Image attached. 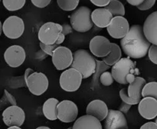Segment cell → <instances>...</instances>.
<instances>
[{"label":"cell","mask_w":157,"mask_h":129,"mask_svg":"<svg viewBox=\"0 0 157 129\" xmlns=\"http://www.w3.org/2000/svg\"><path fill=\"white\" fill-rule=\"evenodd\" d=\"M68 129H72V127H69Z\"/></svg>","instance_id":"obj_41"},{"label":"cell","mask_w":157,"mask_h":129,"mask_svg":"<svg viewBox=\"0 0 157 129\" xmlns=\"http://www.w3.org/2000/svg\"><path fill=\"white\" fill-rule=\"evenodd\" d=\"M120 43L125 54L132 58L146 56L151 44L145 36L143 26L140 25H132Z\"/></svg>","instance_id":"obj_1"},{"label":"cell","mask_w":157,"mask_h":129,"mask_svg":"<svg viewBox=\"0 0 157 129\" xmlns=\"http://www.w3.org/2000/svg\"><path fill=\"white\" fill-rule=\"evenodd\" d=\"M32 3L38 8H45L51 2V0H31Z\"/></svg>","instance_id":"obj_33"},{"label":"cell","mask_w":157,"mask_h":129,"mask_svg":"<svg viewBox=\"0 0 157 129\" xmlns=\"http://www.w3.org/2000/svg\"><path fill=\"white\" fill-rule=\"evenodd\" d=\"M99 81L104 86H109L114 82V79H113L112 73L109 72H104L99 77Z\"/></svg>","instance_id":"obj_29"},{"label":"cell","mask_w":157,"mask_h":129,"mask_svg":"<svg viewBox=\"0 0 157 129\" xmlns=\"http://www.w3.org/2000/svg\"><path fill=\"white\" fill-rule=\"evenodd\" d=\"M140 129H157V124L155 122H147L143 124Z\"/></svg>","instance_id":"obj_35"},{"label":"cell","mask_w":157,"mask_h":129,"mask_svg":"<svg viewBox=\"0 0 157 129\" xmlns=\"http://www.w3.org/2000/svg\"><path fill=\"white\" fill-rule=\"evenodd\" d=\"M82 76L79 72L71 68L66 69L61 74L59 84L64 91L73 92L77 91L82 83Z\"/></svg>","instance_id":"obj_8"},{"label":"cell","mask_w":157,"mask_h":129,"mask_svg":"<svg viewBox=\"0 0 157 129\" xmlns=\"http://www.w3.org/2000/svg\"><path fill=\"white\" fill-rule=\"evenodd\" d=\"M105 129H128L126 118L120 111L109 110L105 118Z\"/></svg>","instance_id":"obj_16"},{"label":"cell","mask_w":157,"mask_h":129,"mask_svg":"<svg viewBox=\"0 0 157 129\" xmlns=\"http://www.w3.org/2000/svg\"><path fill=\"white\" fill-rule=\"evenodd\" d=\"M139 112L146 119H153L157 117V100L150 97L143 98L139 103Z\"/></svg>","instance_id":"obj_18"},{"label":"cell","mask_w":157,"mask_h":129,"mask_svg":"<svg viewBox=\"0 0 157 129\" xmlns=\"http://www.w3.org/2000/svg\"><path fill=\"white\" fill-rule=\"evenodd\" d=\"M36 129H50V128H49V127H46V126H41V127H37Z\"/></svg>","instance_id":"obj_38"},{"label":"cell","mask_w":157,"mask_h":129,"mask_svg":"<svg viewBox=\"0 0 157 129\" xmlns=\"http://www.w3.org/2000/svg\"><path fill=\"white\" fill-rule=\"evenodd\" d=\"M2 23H1V22H0V35H1V34H2Z\"/></svg>","instance_id":"obj_40"},{"label":"cell","mask_w":157,"mask_h":129,"mask_svg":"<svg viewBox=\"0 0 157 129\" xmlns=\"http://www.w3.org/2000/svg\"><path fill=\"white\" fill-rule=\"evenodd\" d=\"M52 63L57 70H65L72 65L73 54L64 46H59L52 55Z\"/></svg>","instance_id":"obj_10"},{"label":"cell","mask_w":157,"mask_h":129,"mask_svg":"<svg viewBox=\"0 0 157 129\" xmlns=\"http://www.w3.org/2000/svg\"><path fill=\"white\" fill-rule=\"evenodd\" d=\"M79 0H57V3L64 11H72L78 6Z\"/></svg>","instance_id":"obj_28"},{"label":"cell","mask_w":157,"mask_h":129,"mask_svg":"<svg viewBox=\"0 0 157 129\" xmlns=\"http://www.w3.org/2000/svg\"><path fill=\"white\" fill-rule=\"evenodd\" d=\"M146 84V80L142 77H136L132 83L129 84L128 88L120 90V95L122 101L129 105H137L142 100V91Z\"/></svg>","instance_id":"obj_4"},{"label":"cell","mask_w":157,"mask_h":129,"mask_svg":"<svg viewBox=\"0 0 157 129\" xmlns=\"http://www.w3.org/2000/svg\"><path fill=\"white\" fill-rule=\"evenodd\" d=\"M25 115L23 109L17 105H13L7 108L2 113L4 123L9 127H20L25 121Z\"/></svg>","instance_id":"obj_13"},{"label":"cell","mask_w":157,"mask_h":129,"mask_svg":"<svg viewBox=\"0 0 157 129\" xmlns=\"http://www.w3.org/2000/svg\"><path fill=\"white\" fill-rule=\"evenodd\" d=\"M4 58L10 67L17 68L25 61V49L19 46H10L4 53Z\"/></svg>","instance_id":"obj_15"},{"label":"cell","mask_w":157,"mask_h":129,"mask_svg":"<svg viewBox=\"0 0 157 129\" xmlns=\"http://www.w3.org/2000/svg\"><path fill=\"white\" fill-rule=\"evenodd\" d=\"M63 27L55 22H46L39 28L38 37L40 42L45 45H53L56 42L60 34L63 32Z\"/></svg>","instance_id":"obj_6"},{"label":"cell","mask_w":157,"mask_h":129,"mask_svg":"<svg viewBox=\"0 0 157 129\" xmlns=\"http://www.w3.org/2000/svg\"><path fill=\"white\" fill-rule=\"evenodd\" d=\"M39 46H40L41 49L43 52H45L46 54H48L49 55H51V56H52V54H53L54 51L59 46V45H57L56 43H55V44L53 45H45L42 42L39 43Z\"/></svg>","instance_id":"obj_30"},{"label":"cell","mask_w":157,"mask_h":129,"mask_svg":"<svg viewBox=\"0 0 157 129\" xmlns=\"http://www.w3.org/2000/svg\"><path fill=\"white\" fill-rule=\"evenodd\" d=\"M129 31V24L123 16L113 17L109 25L107 26V31L113 39H123Z\"/></svg>","instance_id":"obj_11"},{"label":"cell","mask_w":157,"mask_h":129,"mask_svg":"<svg viewBox=\"0 0 157 129\" xmlns=\"http://www.w3.org/2000/svg\"><path fill=\"white\" fill-rule=\"evenodd\" d=\"M131 105H129L126 104V103L123 102V105H122L121 106H120V112H127V111L129 110V107H130Z\"/></svg>","instance_id":"obj_37"},{"label":"cell","mask_w":157,"mask_h":129,"mask_svg":"<svg viewBox=\"0 0 157 129\" xmlns=\"http://www.w3.org/2000/svg\"><path fill=\"white\" fill-rule=\"evenodd\" d=\"M122 58L121 49L116 43H112L111 52L107 56L102 58V61L109 66H112Z\"/></svg>","instance_id":"obj_23"},{"label":"cell","mask_w":157,"mask_h":129,"mask_svg":"<svg viewBox=\"0 0 157 129\" xmlns=\"http://www.w3.org/2000/svg\"><path fill=\"white\" fill-rule=\"evenodd\" d=\"M59 101L56 98H49L43 106V112L47 119L50 121H55L58 119L57 118V106L59 105Z\"/></svg>","instance_id":"obj_22"},{"label":"cell","mask_w":157,"mask_h":129,"mask_svg":"<svg viewBox=\"0 0 157 129\" xmlns=\"http://www.w3.org/2000/svg\"><path fill=\"white\" fill-rule=\"evenodd\" d=\"M5 8L9 11H17L25 6V0H2Z\"/></svg>","instance_id":"obj_27"},{"label":"cell","mask_w":157,"mask_h":129,"mask_svg":"<svg viewBox=\"0 0 157 129\" xmlns=\"http://www.w3.org/2000/svg\"><path fill=\"white\" fill-rule=\"evenodd\" d=\"M143 32L148 41L157 46V11L151 13L144 22Z\"/></svg>","instance_id":"obj_17"},{"label":"cell","mask_w":157,"mask_h":129,"mask_svg":"<svg viewBox=\"0 0 157 129\" xmlns=\"http://www.w3.org/2000/svg\"><path fill=\"white\" fill-rule=\"evenodd\" d=\"M105 8L109 11L113 17L124 16L125 15L124 6L119 0H111Z\"/></svg>","instance_id":"obj_24"},{"label":"cell","mask_w":157,"mask_h":129,"mask_svg":"<svg viewBox=\"0 0 157 129\" xmlns=\"http://www.w3.org/2000/svg\"><path fill=\"white\" fill-rule=\"evenodd\" d=\"M25 30L24 22L18 16H10L6 19L2 25V31L6 37L12 39H19L22 36Z\"/></svg>","instance_id":"obj_9"},{"label":"cell","mask_w":157,"mask_h":129,"mask_svg":"<svg viewBox=\"0 0 157 129\" xmlns=\"http://www.w3.org/2000/svg\"><path fill=\"white\" fill-rule=\"evenodd\" d=\"M78 116V108L76 105L69 100H64L57 106V118L65 123L72 122Z\"/></svg>","instance_id":"obj_12"},{"label":"cell","mask_w":157,"mask_h":129,"mask_svg":"<svg viewBox=\"0 0 157 129\" xmlns=\"http://www.w3.org/2000/svg\"><path fill=\"white\" fill-rule=\"evenodd\" d=\"M72 129H102L100 121L91 115L81 116L75 121Z\"/></svg>","instance_id":"obj_21"},{"label":"cell","mask_w":157,"mask_h":129,"mask_svg":"<svg viewBox=\"0 0 157 129\" xmlns=\"http://www.w3.org/2000/svg\"><path fill=\"white\" fill-rule=\"evenodd\" d=\"M72 68L81 73L82 79H87L96 72V60L84 49H78L73 53Z\"/></svg>","instance_id":"obj_3"},{"label":"cell","mask_w":157,"mask_h":129,"mask_svg":"<svg viewBox=\"0 0 157 129\" xmlns=\"http://www.w3.org/2000/svg\"><path fill=\"white\" fill-rule=\"evenodd\" d=\"M126 1H127V2L129 4L136 7L141 5L144 2V0H126Z\"/></svg>","instance_id":"obj_36"},{"label":"cell","mask_w":157,"mask_h":129,"mask_svg":"<svg viewBox=\"0 0 157 129\" xmlns=\"http://www.w3.org/2000/svg\"><path fill=\"white\" fill-rule=\"evenodd\" d=\"M155 124H157V118H156V120H155Z\"/></svg>","instance_id":"obj_42"},{"label":"cell","mask_w":157,"mask_h":129,"mask_svg":"<svg viewBox=\"0 0 157 129\" xmlns=\"http://www.w3.org/2000/svg\"><path fill=\"white\" fill-rule=\"evenodd\" d=\"M91 17L93 24L99 28H107L113 16L105 8H99L92 13Z\"/></svg>","instance_id":"obj_20"},{"label":"cell","mask_w":157,"mask_h":129,"mask_svg":"<svg viewBox=\"0 0 157 129\" xmlns=\"http://www.w3.org/2000/svg\"><path fill=\"white\" fill-rule=\"evenodd\" d=\"M25 82L30 92L35 95L43 94L49 87L48 78L42 72H33L30 75L25 73Z\"/></svg>","instance_id":"obj_7"},{"label":"cell","mask_w":157,"mask_h":129,"mask_svg":"<svg viewBox=\"0 0 157 129\" xmlns=\"http://www.w3.org/2000/svg\"><path fill=\"white\" fill-rule=\"evenodd\" d=\"M8 129H22L19 127H16V126H13V127H10Z\"/></svg>","instance_id":"obj_39"},{"label":"cell","mask_w":157,"mask_h":129,"mask_svg":"<svg viewBox=\"0 0 157 129\" xmlns=\"http://www.w3.org/2000/svg\"><path fill=\"white\" fill-rule=\"evenodd\" d=\"M148 55L150 61L154 64H157V46L155 45L150 46L148 51Z\"/></svg>","instance_id":"obj_31"},{"label":"cell","mask_w":157,"mask_h":129,"mask_svg":"<svg viewBox=\"0 0 157 129\" xmlns=\"http://www.w3.org/2000/svg\"><path fill=\"white\" fill-rule=\"evenodd\" d=\"M136 63L130 58H122L112 67V76L118 83L127 85L135 80L136 75L140 74L136 68Z\"/></svg>","instance_id":"obj_2"},{"label":"cell","mask_w":157,"mask_h":129,"mask_svg":"<svg viewBox=\"0 0 157 129\" xmlns=\"http://www.w3.org/2000/svg\"><path fill=\"white\" fill-rule=\"evenodd\" d=\"M111 0H90V2L93 4V5L99 7H105Z\"/></svg>","instance_id":"obj_34"},{"label":"cell","mask_w":157,"mask_h":129,"mask_svg":"<svg viewBox=\"0 0 157 129\" xmlns=\"http://www.w3.org/2000/svg\"><path fill=\"white\" fill-rule=\"evenodd\" d=\"M91 10L86 6H82L75 10L70 17L71 26L78 32H86L93 28Z\"/></svg>","instance_id":"obj_5"},{"label":"cell","mask_w":157,"mask_h":129,"mask_svg":"<svg viewBox=\"0 0 157 129\" xmlns=\"http://www.w3.org/2000/svg\"><path fill=\"white\" fill-rule=\"evenodd\" d=\"M142 96L143 98L150 97L157 100V82H152L146 83L142 91Z\"/></svg>","instance_id":"obj_25"},{"label":"cell","mask_w":157,"mask_h":129,"mask_svg":"<svg viewBox=\"0 0 157 129\" xmlns=\"http://www.w3.org/2000/svg\"><path fill=\"white\" fill-rule=\"evenodd\" d=\"M109 68V66L105 64L102 61H96V72L93 74L94 76H93V82H92V87L93 88H94L95 86H98V82H99L100 76Z\"/></svg>","instance_id":"obj_26"},{"label":"cell","mask_w":157,"mask_h":129,"mask_svg":"<svg viewBox=\"0 0 157 129\" xmlns=\"http://www.w3.org/2000/svg\"><path fill=\"white\" fill-rule=\"evenodd\" d=\"M0 1H1V0H0Z\"/></svg>","instance_id":"obj_43"},{"label":"cell","mask_w":157,"mask_h":129,"mask_svg":"<svg viewBox=\"0 0 157 129\" xmlns=\"http://www.w3.org/2000/svg\"><path fill=\"white\" fill-rule=\"evenodd\" d=\"M90 49L92 54L96 57L104 58L111 52L112 42L105 37L96 35L90 41Z\"/></svg>","instance_id":"obj_14"},{"label":"cell","mask_w":157,"mask_h":129,"mask_svg":"<svg viewBox=\"0 0 157 129\" xmlns=\"http://www.w3.org/2000/svg\"><path fill=\"white\" fill-rule=\"evenodd\" d=\"M155 3V0H144V2L140 6H137V8L142 11H145V10H148L152 8Z\"/></svg>","instance_id":"obj_32"},{"label":"cell","mask_w":157,"mask_h":129,"mask_svg":"<svg viewBox=\"0 0 157 129\" xmlns=\"http://www.w3.org/2000/svg\"><path fill=\"white\" fill-rule=\"evenodd\" d=\"M108 112V107L102 100H93L86 108V115L95 117L100 121L106 118Z\"/></svg>","instance_id":"obj_19"}]
</instances>
